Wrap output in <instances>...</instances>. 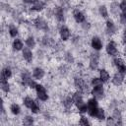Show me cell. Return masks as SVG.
I'll return each instance as SVG.
<instances>
[{
    "label": "cell",
    "mask_w": 126,
    "mask_h": 126,
    "mask_svg": "<svg viewBox=\"0 0 126 126\" xmlns=\"http://www.w3.org/2000/svg\"><path fill=\"white\" fill-rule=\"evenodd\" d=\"M74 86L77 89V91H80L83 94H87L90 92L89 84L85 81L84 78H82L80 76H76L74 78Z\"/></svg>",
    "instance_id": "cell-1"
},
{
    "label": "cell",
    "mask_w": 126,
    "mask_h": 126,
    "mask_svg": "<svg viewBox=\"0 0 126 126\" xmlns=\"http://www.w3.org/2000/svg\"><path fill=\"white\" fill-rule=\"evenodd\" d=\"M32 25L37 31H42V32H48L49 31V26L48 23L42 18V17H36L32 20Z\"/></svg>",
    "instance_id": "cell-2"
},
{
    "label": "cell",
    "mask_w": 126,
    "mask_h": 126,
    "mask_svg": "<svg viewBox=\"0 0 126 126\" xmlns=\"http://www.w3.org/2000/svg\"><path fill=\"white\" fill-rule=\"evenodd\" d=\"M87 104H88V113H89V115L92 116V117H95L97 109H98L97 99H95L94 97L89 98L88 101H87Z\"/></svg>",
    "instance_id": "cell-3"
},
{
    "label": "cell",
    "mask_w": 126,
    "mask_h": 126,
    "mask_svg": "<svg viewBox=\"0 0 126 126\" xmlns=\"http://www.w3.org/2000/svg\"><path fill=\"white\" fill-rule=\"evenodd\" d=\"M99 59H100V54L98 53V51H95L91 53L90 55V61H89V67L92 71H94L98 68L99 65Z\"/></svg>",
    "instance_id": "cell-4"
},
{
    "label": "cell",
    "mask_w": 126,
    "mask_h": 126,
    "mask_svg": "<svg viewBox=\"0 0 126 126\" xmlns=\"http://www.w3.org/2000/svg\"><path fill=\"white\" fill-rule=\"evenodd\" d=\"M35 93H36V96L40 101H47L49 96L47 94V91L45 89V87L41 84H37L35 87Z\"/></svg>",
    "instance_id": "cell-5"
},
{
    "label": "cell",
    "mask_w": 126,
    "mask_h": 126,
    "mask_svg": "<svg viewBox=\"0 0 126 126\" xmlns=\"http://www.w3.org/2000/svg\"><path fill=\"white\" fill-rule=\"evenodd\" d=\"M105 51L106 53L111 56V57H116L119 53L118 51V48H117V43L114 41V40H110L107 42L106 46H105Z\"/></svg>",
    "instance_id": "cell-6"
},
{
    "label": "cell",
    "mask_w": 126,
    "mask_h": 126,
    "mask_svg": "<svg viewBox=\"0 0 126 126\" xmlns=\"http://www.w3.org/2000/svg\"><path fill=\"white\" fill-rule=\"evenodd\" d=\"M91 94L93 95V97H94L97 100L103 99L105 96V91L103 89V86H99V87H93L92 91H91Z\"/></svg>",
    "instance_id": "cell-7"
},
{
    "label": "cell",
    "mask_w": 126,
    "mask_h": 126,
    "mask_svg": "<svg viewBox=\"0 0 126 126\" xmlns=\"http://www.w3.org/2000/svg\"><path fill=\"white\" fill-rule=\"evenodd\" d=\"M53 13L52 15L55 17L58 23H64L65 22V15H64V8L62 6H55L52 9Z\"/></svg>",
    "instance_id": "cell-8"
},
{
    "label": "cell",
    "mask_w": 126,
    "mask_h": 126,
    "mask_svg": "<svg viewBox=\"0 0 126 126\" xmlns=\"http://www.w3.org/2000/svg\"><path fill=\"white\" fill-rule=\"evenodd\" d=\"M113 64L117 68V70H118L119 73H121L123 75H126V63H125V61L122 58L116 56L113 59Z\"/></svg>",
    "instance_id": "cell-9"
},
{
    "label": "cell",
    "mask_w": 126,
    "mask_h": 126,
    "mask_svg": "<svg viewBox=\"0 0 126 126\" xmlns=\"http://www.w3.org/2000/svg\"><path fill=\"white\" fill-rule=\"evenodd\" d=\"M116 32H117V27L115 26L114 22L111 19H108L105 23V34L111 36V35L115 34Z\"/></svg>",
    "instance_id": "cell-10"
},
{
    "label": "cell",
    "mask_w": 126,
    "mask_h": 126,
    "mask_svg": "<svg viewBox=\"0 0 126 126\" xmlns=\"http://www.w3.org/2000/svg\"><path fill=\"white\" fill-rule=\"evenodd\" d=\"M20 80H21V84L22 86L24 87H28L30 82L32 80V76H31V73L28 71V70H23L21 75H20Z\"/></svg>",
    "instance_id": "cell-11"
},
{
    "label": "cell",
    "mask_w": 126,
    "mask_h": 126,
    "mask_svg": "<svg viewBox=\"0 0 126 126\" xmlns=\"http://www.w3.org/2000/svg\"><path fill=\"white\" fill-rule=\"evenodd\" d=\"M59 35H60V38L62 41H67L71 36V32H70L69 28L62 25L59 29Z\"/></svg>",
    "instance_id": "cell-12"
},
{
    "label": "cell",
    "mask_w": 126,
    "mask_h": 126,
    "mask_svg": "<svg viewBox=\"0 0 126 126\" xmlns=\"http://www.w3.org/2000/svg\"><path fill=\"white\" fill-rule=\"evenodd\" d=\"M91 46L94 50L99 51L103 46V43H102V40L100 39V37H98L96 35H94L91 39Z\"/></svg>",
    "instance_id": "cell-13"
},
{
    "label": "cell",
    "mask_w": 126,
    "mask_h": 126,
    "mask_svg": "<svg viewBox=\"0 0 126 126\" xmlns=\"http://www.w3.org/2000/svg\"><path fill=\"white\" fill-rule=\"evenodd\" d=\"M62 105L65 109L66 112H70V110L72 109V106H73V99H72V95L70 94H67L65 95L63 98H62Z\"/></svg>",
    "instance_id": "cell-14"
},
{
    "label": "cell",
    "mask_w": 126,
    "mask_h": 126,
    "mask_svg": "<svg viewBox=\"0 0 126 126\" xmlns=\"http://www.w3.org/2000/svg\"><path fill=\"white\" fill-rule=\"evenodd\" d=\"M22 57L23 59L28 62V63H32V60H33V53L32 51L31 48H29L28 46L27 47H24L23 50H22Z\"/></svg>",
    "instance_id": "cell-15"
},
{
    "label": "cell",
    "mask_w": 126,
    "mask_h": 126,
    "mask_svg": "<svg viewBox=\"0 0 126 126\" xmlns=\"http://www.w3.org/2000/svg\"><path fill=\"white\" fill-rule=\"evenodd\" d=\"M73 18H74L75 22L78 23V24H82L83 22L86 21V16H85V14L80 9H74V11H73Z\"/></svg>",
    "instance_id": "cell-16"
},
{
    "label": "cell",
    "mask_w": 126,
    "mask_h": 126,
    "mask_svg": "<svg viewBox=\"0 0 126 126\" xmlns=\"http://www.w3.org/2000/svg\"><path fill=\"white\" fill-rule=\"evenodd\" d=\"M44 8H45V2H43L42 0H34V2L32 4L31 11L41 12L44 10Z\"/></svg>",
    "instance_id": "cell-17"
},
{
    "label": "cell",
    "mask_w": 126,
    "mask_h": 126,
    "mask_svg": "<svg viewBox=\"0 0 126 126\" xmlns=\"http://www.w3.org/2000/svg\"><path fill=\"white\" fill-rule=\"evenodd\" d=\"M55 39H53L51 36H49V35H44V36H42L41 37V39H40V43H41V45L42 46H44V47H53L54 46V44H55Z\"/></svg>",
    "instance_id": "cell-18"
},
{
    "label": "cell",
    "mask_w": 126,
    "mask_h": 126,
    "mask_svg": "<svg viewBox=\"0 0 126 126\" xmlns=\"http://www.w3.org/2000/svg\"><path fill=\"white\" fill-rule=\"evenodd\" d=\"M123 82H124V75L121 74V73H119V72L115 73V74L112 76V78H111V83H112L114 86H116V87L121 86V85L123 84Z\"/></svg>",
    "instance_id": "cell-19"
},
{
    "label": "cell",
    "mask_w": 126,
    "mask_h": 126,
    "mask_svg": "<svg viewBox=\"0 0 126 126\" xmlns=\"http://www.w3.org/2000/svg\"><path fill=\"white\" fill-rule=\"evenodd\" d=\"M45 76V71L41 67H35L32 70V78L35 80H42Z\"/></svg>",
    "instance_id": "cell-20"
},
{
    "label": "cell",
    "mask_w": 126,
    "mask_h": 126,
    "mask_svg": "<svg viewBox=\"0 0 126 126\" xmlns=\"http://www.w3.org/2000/svg\"><path fill=\"white\" fill-rule=\"evenodd\" d=\"M115 122H116V125H122L123 122H122V114H121V111L116 107V108H113L112 110V115H111Z\"/></svg>",
    "instance_id": "cell-21"
},
{
    "label": "cell",
    "mask_w": 126,
    "mask_h": 126,
    "mask_svg": "<svg viewBox=\"0 0 126 126\" xmlns=\"http://www.w3.org/2000/svg\"><path fill=\"white\" fill-rule=\"evenodd\" d=\"M0 87H1V91L5 94L10 93L11 91V85L7 79H2V78L0 79Z\"/></svg>",
    "instance_id": "cell-22"
},
{
    "label": "cell",
    "mask_w": 126,
    "mask_h": 126,
    "mask_svg": "<svg viewBox=\"0 0 126 126\" xmlns=\"http://www.w3.org/2000/svg\"><path fill=\"white\" fill-rule=\"evenodd\" d=\"M12 48H13V50H15V51L23 50V48H24V43H23L22 39L16 37V38L13 40V42H12Z\"/></svg>",
    "instance_id": "cell-23"
},
{
    "label": "cell",
    "mask_w": 126,
    "mask_h": 126,
    "mask_svg": "<svg viewBox=\"0 0 126 126\" xmlns=\"http://www.w3.org/2000/svg\"><path fill=\"white\" fill-rule=\"evenodd\" d=\"M13 76V72H12V69L9 67V66H5L2 68L1 70V78L2 79H10L11 77Z\"/></svg>",
    "instance_id": "cell-24"
},
{
    "label": "cell",
    "mask_w": 126,
    "mask_h": 126,
    "mask_svg": "<svg viewBox=\"0 0 126 126\" xmlns=\"http://www.w3.org/2000/svg\"><path fill=\"white\" fill-rule=\"evenodd\" d=\"M8 33L11 37L13 38H16L19 34V29L14 25V24H10L8 26Z\"/></svg>",
    "instance_id": "cell-25"
},
{
    "label": "cell",
    "mask_w": 126,
    "mask_h": 126,
    "mask_svg": "<svg viewBox=\"0 0 126 126\" xmlns=\"http://www.w3.org/2000/svg\"><path fill=\"white\" fill-rule=\"evenodd\" d=\"M72 99H73V102L75 104H78L82 101H84V96H83V94L80 92V91H77L75 93L72 94Z\"/></svg>",
    "instance_id": "cell-26"
},
{
    "label": "cell",
    "mask_w": 126,
    "mask_h": 126,
    "mask_svg": "<svg viewBox=\"0 0 126 126\" xmlns=\"http://www.w3.org/2000/svg\"><path fill=\"white\" fill-rule=\"evenodd\" d=\"M25 43H26V45H27L29 48H31V49L34 48L35 45H36L35 38H34L32 35H29V36H27V37H26V40H25Z\"/></svg>",
    "instance_id": "cell-27"
},
{
    "label": "cell",
    "mask_w": 126,
    "mask_h": 126,
    "mask_svg": "<svg viewBox=\"0 0 126 126\" xmlns=\"http://www.w3.org/2000/svg\"><path fill=\"white\" fill-rule=\"evenodd\" d=\"M99 78L103 83H107L110 79V75L106 69H100L99 70Z\"/></svg>",
    "instance_id": "cell-28"
},
{
    "label": "cell",
    "mask_w": 126,
    "mask_h": 126,
    "mask_svg": "<svg viewBox=\"0 0 126 126\" xmlns=\"http://www.w3.org/2000/svg\"><path fill=\"white\" fill-rule=\"evenodd\" d=\"M10 111H11V113L13 114V115H19L20 113H21V106L18 104V103H16V102H14V103H12L11 105H10Z\"/></svg>",
    "instance_id": "cell-29"
},
{
    "label": "cell",
    "mask_w": 126,
    "mask_h": 126,
    "mask_svg": "<svg viewBox=\"0 0 126 126\" xmlns=\"http://www.w3.org/2000/svg\"><path fill=\"white\" fill-rule=\"evenodd\" d=\"M64 61L67 63V64H73L75 62V58H74V55L72 54V52L70 51H66L64 53Z\"/></svg>",
    "instance_id": "cell-30"
},
{
    "label": "cell",
    "mask_w": 126,
    "mask_h": 126,
    "mask_svg": "<svg viewBox=\"0 0 126 126\" xmlns=\"http://www.w3.org/2000/svg\"><path fill=\"white\" fill-rule=\"evenodd\" d=\"M76 106H77V110H78V112H79V113L84 114V113L88 112V104H87L86 102L82 101V102H80V103L76 104Z\"/></svg>",
    "instance_id": "cell-31"
},
{
    "label": "cell",
    "mask_w": 126,
    "mask_h": 126,
    "mask_svg": "<svg viewBox=\"0 0 126 126\" xmlns=\"http://www.w3.org/2000/svg\"><path fill=\"white\" fill-rule=\"evenodd\" d=\"M98 14L101 18L105 19L108 17V10H107V7L105 5H100L98 7Z\"/></svg>",
    "instance_id": "cell-32"
},
{
    "label": "cell",
    "mask_w": 126,
    "mask_h": 126,
    "mask_svg": "<svg viewBox=\"0 0 126 126\" xmlns=\"http://www.w3.org/2000/svg\"><path fill=\"white\" fill-rule=\"evenodd\" d=\"M33 102H34V99H33L32 96H30V95L25 96L24 99H23V104H24L27 108H31L32 105L33 104Z\"/></svg>",
    "instance_id": "cell-33"
},
{
    "label": "cell",
    "mask_w": 126,
    "mask_h": 126,
    "mask_svg": "<svg viewBox=\"0 0 126 126\" xmlns=\"http://www.w3.org/2000/svg\"><path fill=\"white\" fill-rule=\"evenodd\" d=\"M30 109H31L32 113H33V114H38V113L41 111V107H40L39 102H38L37 100H34L33 104L32 105V107H31Z\"/></svg>",
    "instance_id": "cell-34"
},
{
    "label": "cell",
    "mask_w": 126,
    "mask_h": 126,
    "mask_svg": "<svg viewBox=\"0 0 126 126\" xmlns=\"http://www.w3.org/2000/svg\"><path fill=\"white\" fill-rule=\"evenodd\" d=\"M95 118L97 120H99V121H102V120L106 119V117H105V111H104V109L102 107H98L97 112H96V115H95Z\"/></svg>",
    "instance_id": "cell-35"
},
{
    "label": "cell",
    "mask_w": 126,
    "mask_h": 126,
    "mask_svg": "<svg viewBox=\"0 0 126 126\" xmlns=\"http://www.w3.org/2000/svg\"><path fill=\"white\" fill-rule=\"evenodd\" d=\"M119 10H120V8H119L118 3L112 2V3L110 4V12H111V14L117 16V15H119Z\"/></svg>",
    "instance_id": "cell-36"
},
{
    "label": "cell",
    "mask_w": 126,
    "mask_h": 126,
    "mask_svg": "<svg viewBox=\"0 0 126 126\" xmlns=\"http://www.w3.org/2000/svg\"><path fill=\"white\" fill-rule=\"evenodd\" d=\"M91 85L92 87H99L103 85V82L100 80L99 77H93L91 80Z\"/></svg>",
    "instance_id": "cell-37"
},
{
    "label": "cell",
    "mask_w": 126,
    "mask_h": 126,
    "mask_svg": "<svg viewBox=\"0 0 126 126\" xmlns=\"http://www.w3.org/2000/svg\"><path fill=\"white\" fill-rule=\"evenodd\" d=\"M69 71H70V69H69V67L67 66V65H61L59 68H58V72H59V74L61 75V76H66V75H68L69 74Z\"/></svg>",
    "instance_id": "cell-38"
},
{
    "label": "cell",
    "mask_w": 126,
    "mask_h": 126,
    "mask_svg": "<svg viewBox=\"0 0 126 126\" xmlns=\"http://www.w3.org/2000/svg\"><path fill=\"white\" fill-rule=\"evenodd\" d=\"M22 123H23L24 125H32V124L34 123V119H33V117L31 116V115H27V116H25V117L23 118Z\"/></svg>",
    "instance_id": "cell-39"
},
{
    "label": "cell",
    "mask_w": 126,
    "mask_h": 126,
    "mask_svg": "<svg viewBox=\"0 0 126 126\" xmlns=\"http://www.w3.org/2000/svg\"><path fill=\"white\" fill-rule=\"evenodd\" d=\"M1 10L3 12H7V13H12L13 12V9L11 8V6L9 4H6L4 2L1 3Z\"/></svg>",
    "instance_id": "cell-40"
},
{
    "label": "cell",
    "mask_w": 126,
    "mask_h": 126,
    "mask_svg": "<svg viewBox=\"0 0 126 126\" xmlns=\"http://www.w3.org/2000/svg\"><path fill=\"white\" fill-rule=\"evenodd\" d=\"M79 124H80V125H82V126H88V125H90L91 123H90L89 119H88L86 116H84V115H81V117H80V120H79Z\"/></svg>",
    "instance_id": "cell-41"
},
{
    "label": "cell",
    "mask_w": 126,
    "mask_h": 126,
    "mask_svg": "<svg viewBox=\"0 0 126 126\" xmlns=\"http://www.w3.org/2000/svg\"><path fill=\"white\" fill-rule=\"evenodd\" d=\"M81 27L85 32H89L91 30V28H92V24L90 22H88V21H85V22H83L81 24Z\"/></svg>",
    "instance_id": "cell-42"
},
{
    "label": "cell",
    "mask_w": 126,
    "mask_h": 126,
    "mask_svg": "<svg viewBox=\"0 0 126 126\" xmlns=\"http://www.w3.org/2000/svg\"><path fill=\"white\" fill-rule=\"evenodd\" d=\"M63 44H62V40L61 41H56L55 42V44H54V46H53V48L55 49V51H57V52H60V51H62L63 50Z\"/></svg>",
    "instance_id": "cell-43"
},
{
    "label": "cell",
    "mask_w": 126,
    "mask_h": 126,
    "mask_svg": "<svg viewBox=\"0 0 126 126\" xmlns=\"http://www.w3.org/2000/svg\"><path fill=\"white\" fill-rule=\"evenodd\" d=\"M119 22L121 25L126 26V12H122L119 15Z\"/></svg>",
    "instance_id": "cell-44"
},
{
    "label": "cell",
    "mask_w": 126,
    "mask_h": 126,
    "mask_svg": "<svg viewBox=\"0 0 126 126\" xmlns=\"http://www.w3.org/2000/svg\"><path fill=\"white\" fill-rule=\"evenodd\" d=\"M106 124L111 126V125H116V122H115V120L112 116H109V117L106 118Z\"/></svg>",
    "instance_id": "cell-45"
},
{
    "label": "cell",
    "mask_w": 126,
    "mask_h": 126,
    "mask_svg": "<svg viewBox=\"0 0 126 126\" xmlns=\"http://www.w3.org/2000/svg\"><path fill=\"white\" fill-rule=\"evenodd\" d=\"M72 42H73V44H75V45H79V44L81 43V37H80L79 35H75V36L73 37V39H72Z\"/></svg>",
    "instance_id": "cell-46"
},
{
    "label": "cell",
    "mask_w": 126,
    "mask_h": 126,
    "mask_svg": "<svg viewBox=\"0 0 126 126\" xmlns=\"http://www.w3.org/2000/svg\"><path fill=\"white\" fill-rule=\"evenodd\" d=\"M119 8L122 12H126V0H122L119 4Z\"/></svg>",
    "instance_id": "cell-47"
},
{
    "label": "cell",
    "mask_w": 126,
    "mask_h": 126,
    "mask_svg": "<svg viewBox=\"0 0 126 126\" xmlns=\"http://www.w3.org/2000/svg\"><path fill=\"white\" fill-rule=\"evenodd\" d=\"M58 2L60 3V6L64 7V6H68L69 5L70 0H58Z\"/></svg>",
    "instance_id": "cell-48"
},
{
    "label": "cell",
    "mask_w": 126,
    "mask_h": 126,
    "mask_svg": "<svg viewBox=\"0 0 126 126\" xmlns=\"http://www.w3.org/2000/svg\"><path fill=\"white\" fill-rule=\"evenodd\" d=\"M36 85H37V84H36V83H35V81L32 79V80L30 82V84H29V86H28V87H29L30 89H35Z\"/></svg>",
    "instance_id": "cell-49"
},
{
    "label": "cell",
    "mask_w": 126,
    "mask_h": 126,
    "mask_svg": "<svg viewBox=\"0 0 126 126\" xmlns=\"http://www.w3.org/2000/svg\"><path fill=\"white\" fill-rule=\"evenodd\" d=\"M122 41L124 42V43H126V29L123 31V32H122Z\"/></svg>",
    "instance_id": "cell-50"
},
{
    "label": "cell",
    "mask_w": 126,
    "mask_h": 126,
    "mask_svg": "<svg viewBox=\"0 0 126 126\" xmlns=\"http://www.w3.org/2000/svg\"><path fill=\"white\" fill-rule=\"evenodd\" d=\"M34 2V0H23V3L25 4H32Z\"/></svg>",
    "instance_id": "cell-51"
},
{
    "label": "cell",
    "mask_w": 126,
    "mask_h": 126,
    "mask_svg": "<svg viewBox=\"0 0 126 126\" xmlns=\"http://www.w3.org/2000/svg\"><path fill=\"white\" fill-rule=\"evenodd\" d=\"M125 54H126V45H125Z\"/></svg>",
    "instance_id": "cell-52"
}]
</instances>
